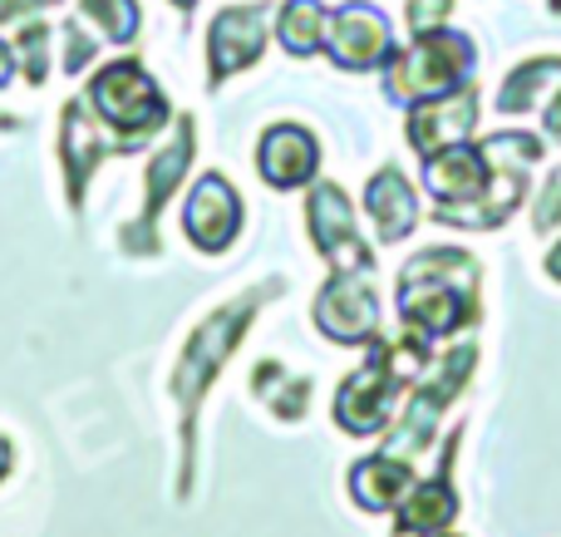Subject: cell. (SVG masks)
Here are the masks:
<instances>
[{
  "instance_id": "25",
  "label": "cell",
  "mask_w": 561,
  "mask_h": 537,
  "mask_svg": "<svg viewBox=\"0 0 561 537\" xmlns=\"http://www.w3.org/2000/svg\"><path fill=\"white\" fill-rule=\"evenodd\" d=\"M15 55H20V65H25L30 84H45V75H49V25L30 20L25 35H20V45H15Z\"/></svg>"
},
{
  "instance_id": "21",
  "label": "cell",
  "mask_w": 561,
  "mask_h": 537,
  "mask_svg": "<svg viewBox=\"0 0 561 537\" xmlns=\"http://www.w3.org/2000/svg\"><path fill=\"white\" fill-rule=\"evenodd\" d=\"M325 30H330V5H320V0H286L276 10V39L296 59L316 55L325 45Z\"/></svg>"
},
{
  "instance_id": "31",
  "label": "cell",
  "mask_w": 561,
  "mask_h": 537,
  "mask_svg": "<svg viewBox=\"0 0 561 537\" xmlns=\"http://www.w3.org/2000/svg\"><path fill=\"white\" fill-rule=\"evenodd\" d=\"M547 134H552V144H561V89L552 104H547Z\"/></svg>"
},
{
  "instance_id": "15",
  "label": "cell",
  "mask_w": 561,
  "mask_h": 537,
  "mask_svg": "<svg viewBox=\"0 0 561 537\" xmlns=\"http://www.w3.org/2000/svg\"><path fill=\"white\" fill-rule=\"evenodd\" d=\"M183 227L203 252H227L242 232V197L237 187L227 183L222 173H203L187 193V207H183Z\"/></svg>"
},
{
  "instance_id": "29",
  "label": "cell",
  "mask_w": 561,
  "mask_h": 537,
  "mask_svg": "<svg viewBox=\"0 0 561 537\" xmlns=\"http://www.w3.org/2000/svg\"><path fill=\"white\" fill-rule=\"evenodd\" d=\"M39 10H49V0H0V25H15V20H35Z\"/></svg>"
},
{
  "instance_id": "23",
  "label": "cell",
  "mask_w": 561,
  "mask_h": 537,
  "mask_svg": "<svg viewBox=\"0 0 561 537\" xmlns=\"http://www.w3.org/2000/svg\"><path fill=\"white\" fill-rule=\"evenodd\" d=\"M252 395L266 400L272 410H280L286 420H300V414H306V400H310V380H296V375H286V365L262 361L252 375Z\"/></svg>"
},
{
  "instance_id": "9",
  "label": "cell",
  "mask_w": 561,
  "mask_h": 537,
  "mask_svg": "<svg viewBox=\"0 0 561 537\" xmlns=\"http://www.w3.org/2000/svg\"><path fill=\"white\" fill-rule=\"evenodd\" d=\"M193 148H197V124L193 118H178L173 138L153 153L148 163V183H144V213H138L134 227H124V247L128 252H158V217H163V203L178 193V183L187 178V163H193Z\"/></svg>"
},
{
  "instance_id": "35",
  "label": "cell",
  "mask_w": 561,
  "mask_h": 537,
  "mask_svg": "<svg viewBox=\"0 0 561 537\" xmlns=\"http://www.w3.org/2000/svg\"><path fill=\"white\" fill-rule=\"evenodd\" d=\"M434 537H454V533H434Z\"/></svg>"
},
{
  "instance_id": "7",
  "label": "cell",
  "mask_w": 561,
  "mask_h": 537,
  "mask_svg": "<svg viewBox=\"0 0 561 537\" xmlns=\"http://www.w3.org/2000/svg\"><path fill=\"white\" fill-rule=\"evenodd\" d=\"M306 222L316 237V252L325 256L330 272H365L375 276V252L359 242L355 227V207H350L345 187L340 183H316L306 197Z\"/></svg>"
},
{
  "instance_id": "24",
  "label": "cell",
  "mask_w": 561,
  "mask_h": 537,
  "mask_svg": "<svg viewBox=\"0 0 561 537\" xmlns=\"http://www.w3.org/2000/svg\"><path fill=\"white\" fill-rule=\"evenodd\" d=\"M79 10H84V20H94L99 30H104V39H114V45H134L138 39V0H79Z\"/></svg>"
},
{
  "instance_id": "19",
  "label": "cell",
  "mask_w": 561,
  "mask_h": 537,
  "mask_svg": "<svg viewBox=\"0 0 561 537\" xmlns=\"http://www.w3.org/2000/svg\"><path fill=\"white\" fill-rule=\"evenodd\" d=\"M365 213L375 217V232H379L385 247L404 242V237L419 227V197H414V187H409V178L399 173V168H379V173L369 178Z\"/></svg>"
},
{
  "instance_id": "32",
  "label": "cell",
  "mask_w": 561,
  "mask_h": 537,
  "mask_svg": "<svg viewBox=\"0 0 561 537\" xmlns=\"http://www.w3.org/2000/svg\"><path fill=\"white\" fill-rule=\"evenodd\" d=\"M547 276H557V282H561V242L547 252Z\"/></svg>"
},
{
  "instance_id": "4",
  "label": "cell",
  "mask_w": 561,
  "mask_h": 537,
  "mask_svg": "<svg viewBox=\"0 0 561 537\" xmlns=\"http://www.w3.org/2000/svg\"><path fill=\"white\" fill-rule=\"evenodd\" d=\"M89 108L94 118H104L108 128H118V138H148L168 124V99L163 89L148 79V69L138 59H114L89 79Z\"/></svg>"
},
{
  "instance_id": "30",
  "label": "cell",
  "mask_w": 561,
  "mask_h": 537,
  "mask_svg": "<svg viewBox=\"0 0 561 537\" xmlns=\"http://www.w3.org/2000/svg\"><path fill=\"white\" fill-rule=\"evenodd\" d=\"M10 75H15V45H10V39H0V89L10 84Z\"/></svg>"
},
{
  "instance_id": "16",
  "label": "cell",
  "mask_w": 561,
  "mask_h": 537,
  "mask_svg": "<svg viewBox=\"0 0 561 537\" xmlns=\"http://www.w3.org/2000/svg\"><path fill=\"white\" fill-rule=\"evenodd\" d=\"M478 128V84H463L444 99H428V104H414L409 108V148L419 158L438 153V148H454V144H468Z\"/></svg>"
},
{
  "instance_id": "10",
  "label": "cell",
  "mask_w": 561,
  "mask_h": 537,
  "mask_svg": "<svg viewBox=\"0 0 561 537\" xmlns=\"http://www.w3.org/2000/svg\"><path fill=\"white\" fill-rule=\"evenodd\" d=\"M316 325L340 345H375L379 341V301L365 272H330L316 296Z\"/></svg>"
},
{
  "instance_id": "20",
  "label": "cell",
  "mask_w": 561,
  "mask_h": 537,
  "mask_svg": "<svg viewBox=\"0 0 561 537\" xmlns=\"http://www.w3.org/2000/svg\"><path fill=\"white\" fill-rule=\"evenodd\" d=\"M414 483H419L414 464L394 459V454H369V459H359L350 469V493H355V503L365 513H394Z\"/></svg>"
},
{
  "instance_id": "27",
  "label": "cell",
  "mask_w": 561,
  "mask_h": 537,
  "mask_svg": "<svg viewBox=\"0 0 561 537\" xmlns=\"http://www.w3.org/2000/svg\"><path fill=\"white\" fill-rule=\"evenodd\" d=\"M533 227L537 232H552V227H561V168L552 178H547V187L537 193V213H533Z\"/></svg>"
},
{
  "instance_id": "1",
  "label": "cell",
  "mask_w": 561,
  "mask_h": 537,
  "mask_svg": "<svg viewBox=\"0 0 561 537\" xmlns=\"http://www.w3.org/2000/svg\"><path fill=\"white\" fill-rule=\"evenodd\" d=\"M399 316L438 341L478 321V262L458 247H424L399 272Z\"/></svg>"
},
{
  "instance_id": "2",
  "label": "cell",
  "mask_w": 561,
  "mask_h": 537,
  "mask_svg": "<svg viewBox=\"0 0 561 537\" xmlns=\"http://www.w3.org/2000/svg\"><path fill=\"white\" fill-rule=\"evenodd\" d=\"M272 292H276V286L266 282V286H256V292L237 296V301L217 306V311L193 331V341H187L183 361H178V370H173V404L183 410V454H187V459H193V444H197V434H193L197 404L207 400V390H213V380H217V370H222V361L247 341V331H252L256 311L272 301Z\"/></svg>"
},
{
  "instance_id": "18",
  "label": "cell",
  "mask_w": 561,
  "mask_h": 537,
  "mask_svg": "<svg viewBox=\"0 0 561 537\" xmlns=\"http://www.w3.org/2000/svg\"><path fill=\"white\" fill-rule=\"evenodd\" d=\"M454 449H458V434L448 439L444 449V469L434 479H419L409 489V499L394 509V533H409V537H434L454 523L458 513V493H454V479H448V464H454Z\"/></svg>"
},
{
  "instance_id": "33",
  "label": "cell",
  "mask_w": 561,
  "mask_h": 537,
  "mask_svg": "<svg viewBox=\"0 0 561 537\" xmlns=\"http://www.w3.org/2000/svg\"><path fill=\"white\" fill-rule=\"evenodd\" d=\"M5 469H10V444L0 439V479H5Z\"/></svg>"
},
{
  "instance_id": "17",
  "label": "cell",
  "mask_w": 561,
  "mask_h": 537,
  "mask_svg": "<svg viewBox=\"0 0 561 537\" xmlns=\"http://www.w3.org/2000/svg\"><path fill=\"white\" fill-rule=\"evenodd\" d=\"M256 168H262V178L280 193H290V187H306L310 178H316L320 168V144L310 128L300 124H276L266 128L262 148H256Z\"/></svg>"
},
{
  "instance_id": "22",
  "label": "cell",
  "mask_w": 561,
  "mask_h": 537,
  "mask_svg": "<svg viewBox=\"0 0 561 537\" xmlns=\"http://www.w3.org/2000/svg\"><path fill=\"white\" fill-rule=\"evenodd\" d=\"M557 84H561V59H533V65L507 75L503 94H497V108H503V114H527V108Z\"/></svg>"
},
{
  "instance_id": "26",
  "label": "cell",
  "mask_w": 561,
  "mask_h": 537,
  "mask_svg": "<svg viewBox=\"0 0 561 537\" xmlns=\"http://www.w3.org/2000/svg\"><path fill=\"white\" fill-rule=\"evenodd\" d=\"M448 5H454V0H404L409 35H428V30H438L444 25V15H448Z\"/></svg>"
},
{
  "instance_id": "5",
  "label": "cell",
  "mask_w": 561,
  "mask_h": 537,
  "mask_svg": "<svg viewBox=\"0 0 561 537\" xmlns=\"http://www.w3.org/2000/svg\"><path fill=\"white\" fill-rule=\"evenodd\" d=\"M473 361H478V345L468 341V345H458V351H448L444 361H438V370H428L424 380H419L414 400L399 410V424L389 430L385 454H394V459H409V464H414L419 454L434 444L438 420H444V410L458 400V390H463V380H468V370H473Z\"/></svg>"
},
{
  "instance_id": "6",
  "label": "cell",
  "mask_w": 561,
  "mask_h": 537,
  "mask_svg": "<svg viewBox=\"0 0 561 537\" xmlns=\"http://www.w3.org/2000/svg\"><path fill=\"white\" fill-rule=\"evenodd\" d=\"M483 158L488 168H493V187H488L483 203L463 207V213L444 217L448 227H473V232H493L497 222H507L513 217V207H523V193H527V168H537V158H542V138L533 134H493L483 138Z\"/></svg>"
},
{
  "instance_id": "11",
  "label": "cell",
  "mask_w": 561,
  "mask_h": 537,
  "mask_svg": "<svg viewBox=\"0 0 561 537\" xmlns=\"http://www.w3.org/2000/svg\"><path fill=\"white\" fill-rule=\"evenodd\" d=\"M325 49L340 69L350 75H365V69H385V59L394 55V30L389 15L365 0H350V5L330 10V30H325Z\"/></svg>"
},
{
  "instance_id": "12",
  "label": "cell",
  "mask_w": 561,
  "mask_h": 537,
  "mask_svg": "<svg viewBox=\"0 0 561 537\" xmlns=\"http://www.w3.org/2000/svg\"><path fill=\"white\" fill-rule=\"evenodd\" d=\"M424 187L428 197H434V217L444 222V217L463 213V207L483 203L488 187H493V168H488L483 148L468 138V144H454V148H438V153L424 158Z\"/></svg>"
},
{
  "instance_id": "13",
  "label": "cell",
  "mask_w": 561,
  "mask_h": 537,
  "mask_svg": "<svg viewBox=\"0 0 561 537\" xmlns=\"http://www.w3.org/2000/svg\"><path fill=\"white\" fill-rule=\"evenodd\" d=\"M266 10L272 5H227L213 20V30H207V89H222L232 75L262 59Z\"/></svg>"
},
{
  "instance_id": "3",
  "label": "cell",
  "mask_w": 561,
  "mask_h": 537,
  "mask_svg": "<svg viewBox=\"0 0 561 537\" xmlns=\"http://www.w3.org/2000/svg\"><path fill=\"white\" fill-rule=\"evenodd\" d=\"M478 69V49L463 30H428L414 35V45L394 49L385 59V94L394 104H428V99H444L454 89H463Z\"/></svg>"
},
{
  "instance_id": "8",
  "label": "cell",
  "mask_w": 561,
  "mask_h": 537,
  "mask_svg": "<svg viewBox=\"0 0 561 537\" xmlns=\"http://www.w3.org/2000/svg\"><path fill=\"white\" fill-rule=\"evenodd\" d=\"M404 390H409V385L399 380V375L389 370L385 355L369 345V361L335 390V424L345 434L369 439V434H379L399 414V395H404Z\"/></svg>"
},
{
  "instance_id": "14",
  "label": "cell",
  "mask_w": 561,
  "mask_h": 537,
  "mask_svg": "<svg viewBox=\"0 0 561 537\" xmlns=\"http://www.w3.org/2000/svg\"><path fill=\"white\" fill-rule=\"evenodd\" d=\"M144 148L138 138H104L94 124V108L84 99H69L65 104V128H59V163H65V183H69V203L84 207V187L89 173L99 168L104 153H134Z\"/></svg>"
},
{
  "instance_id": "28",
  "label": "cell",
  "mask_w": 561,
  "mask_h": 537,
  "mask_svg": "<svg viewBox=\"0 0 561 537\" xmlns=\"http://www.w3.org/2000/svg\"><path fill=\"white\" fill-rule=\"evenodd\" d=\"M65 39H69V55H65V69L69 75H79V69L94 59V39L84 35V20H69L65 25Z\"/></svg>"
},
{
  "instance_id": "34",
  "label": "cell",
  "mask_w": 561,
  "mask_h": 537,
  "mask_svg": "<svg viewBox=\"0 0 561 537\" xmlns=\"http://www.w3.org/2000/svg\"><path fill=\"white\" fill-rule=\"evenodd\" d=\"M173 5H178V10H183V15H187V10H197V0H173Z\"/></svg>"
}]
</instances>
